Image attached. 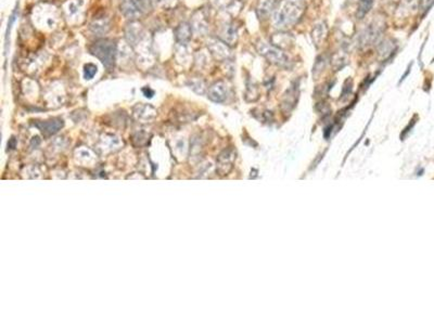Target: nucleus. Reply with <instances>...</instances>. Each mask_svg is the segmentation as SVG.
<instances>
[{"label":"nucleus","mask_w":434,"mask_h":325,"mask_svg":"<svg viewBox=\"0 0 434 325\" xmlns=\"http://www.w3.org/2000/svg\"><path fill=\"white\" fill-rule=\"evenodd\" d=\"M189 86H190V88H191L194 92L199 93V94H203V93H205V91H206V86H205V83H204L203 80L199 79V78H192V79L189 82Z\"/></svg>","instance_id":"6ab92c4d"},{"label":"nucleus","mask_w":434,"mask_h":325,"mask_svg":"<svg viewBox=\"0 0 434 325\" xmlns=\"http://www.w3.org/2000/svg\"><path fill=\"white\" fill-rule=\"evenodd\" d=\"M207 47H209L211 53L219 60L227 59L230 54L228 46L224 42L217 40V39H211L209 44H207Z\"/></svg>","instance_id":"9b49d317"},{"label":"nucleus","mask_w":434,"mask_h":325,"mask_svg":"<svg viewBox=\"0 0 434 325\" xmlns=\"http://www.w3.org/2000/svg\"><path fill=\"white\" fill-rule=\"evenodd\" d=\"M383 26L384 25L380 24L379 22H373L369 26L366 27L361 35L362 45L368 46L378 42L383 33Z\"/></svg>","instance_id":"39448f33"},{"label":"nucleus","mask_w":434,"mask_h":325,"mask_svg":"<svg viewBox=\"0 0 434 325\" xmlns=\"http://www.w3.org/2000/svg\"><path fill=\"white\" fill-rule=\"evenodd\" d=\"M126 39L131 46H137L141 43L145 36L144 27L138 22H131L126 27Z\"/></svg>","instance_id":"6e6552de"},{"label":"nucleus","mask_w":434,"mask_h":325,"mask_svg":"<svg viewBox=\"0 0 434 325\" xmlns=\"http://www.w3.org/2000/svg\"><path fill=\"white\" fill-rule=\"evenodd\" d=\"M280 4L281 0H260L257 7L258 16L261 20H266L277 11Z\"/></svg>","instance_id":"423d86ee"},{"label":"nucleus","mask_w":434,"mask_h":325,"mask_svg":"<svg viewBox=\"0 0 434 325\" xmlns=\"http://www.w3.org/2000/svg\"><path fill=\"white\" fill-rule=\"evenodd\" d=\"M192 33V26L186 22L179 24L175 30V36L177 42L181 45H186L190 40Z\"/></svg>","instance_id":"f8f14e48"},{"label":"nucleus","mask_w":434,"mask_h":325,"mask_svg":"<svg viewBox=\"0 0 434 325\" xmlns=\"http://www.w3.org/2000/svg\"><path fill=\"white\" fill-rule=\"evenodd\" d=\"M221 35H222V39L225 44L232 46L237 43L238 31H237V27H235L233 24H226L223 28Z\"/></svg>","instance_id":"ddd939ff"},{"label":"nucleus","mask_w":434,"mask_h":325,"mask_svg":"<svg viewBox=\"0 0 434 325\" xmlns=\"http://www.w3.org/2000/svg\"><path fill=\"white\" fill-rule=\"evenodd\" d=\"M121 11L128 18H136L141 13L131 0H123Z\"/></svg>","instance_id":"2eb2a0df"},{"label":"nucleus","mask_w":434,"mask_h":325,"mask_svg":"<svg viewBox=\"0 0 434 325\" xmlns=\"http://www.w3.org/2000/svg\"><path fill=\"white\" fill-rule=\"evenodd\" d=\"M131 2L134 3V5L137 7V9L141 13H147L151 10V8H152L150 0H131Z\"/></svg>","instance_id":"aec40b11"},{"label":"nucleus","mask_w":434,"mask_h":325,"mask_svg":"<svg viewBox=\"0 0 434 325\" xmlns=\"http://www.w3.org/2000/svg\"><path fill=\"white\" fill-rule=\"evenodd\" d=\"M80 6L78 4L75 2V0H69V2L65 4V11L68 12L69 15H73L75 13H77L80 10Z\"/></svg>","instance_id":"5701e85b"},{"label":"nucleus","mask_w":434,"mask_h":325,"mask_svg":"<svg viewBox=\"0 0 434 325\" xmlns=\"http://www.w3.org/2000/svg\"><path fill=\"white\" fill-rule=\"evenodd\" d=\"M110 28V23L107 18H97L90 24V30L95 34H106Z\"/></svg>","instance_id":"dca6fc26"},{"label":"nucleus","mask_w":434,"mask_h":325,"mask_svg":"<svg viewBox=\"0 0 434 325\" xmlns=\"http://www.w3.org/2000/svg\"><path fill=\"white\" fill-rule=\"evenodd\" d=\"M157 115V111L149 104H137L134 108V117L140 123L152 121Z\"/></svg>","instance_id":"0eeeda50"},{"label":"nucleus","mask_w":434,"mask_h":325,"mask_svg":"<svg viewBox=\"0 0 434 325\" xmlns=\"http://www.w3.org/2000/svg\"><path fill=\"white\" fill-rule=\"evenodd\" d=\"M35 126L38 128L45 136L49 137V136L54 135V133H56L62 128L63 121L60 118H52V119H49V120L36 121Z\"/></svg>","instance_id":"1a4fd4ad"},{"label":"nucleus","mask_w":434,"mask_h":325,"mask_svg":"<svg viewBox=\"0 0 434 325\" xmlns=\"http://www.w3.org/2000/svg\"><path fill=\"white\" fill-rule=\"evenodd\" d=\"M199 16L196 14L193 16V21H192V28L194 30L195 33L198 34H205L207 32V23L205 22V18L204 16L199 12L198 13Z\"/></svg>","instance_id":"a211bd4d"},{"label":"nucleus","mask_w":434,"mask_h":325,"mask_svg":"<svg viewBox=\"0 0 434 325\" xmlns=\"http://www.w3.org/2000/svg\"><path fill=\"white\" fill-rule=\"evenodd\" d=\"M98 69L95 64L92 63H88V64H85L84 66V77L85 79H91L95 77V75L97 74Z\"/></svg>","instance_id":"412c9836"},{"label":"nucleus","mask_w":434,"mask_h":325,"mask_svg":"<svg viewBox=\"0 0 434 325\" xmlns=\"http://www.w3.org/2000/svg\"><path fill=\"white\" fill-rule=\"evenodd\" d=\"M289 94L285 95V100H284V107H288V110L290 111L292 108L294 107L295 101H297V97H295V91L294 89H290L288 91Z\"/></svg>","instance_id":"4be33fe9"},{"label":"nucleus","mask_w":434,"mask_h":325,"mask_svg":"<svg viewBox=\"0 0 434 325\" xmlns=\"http://www.w3.org/2000/svg\"><path fill=\"white\" fill-rule=\"evenodd\" d=\"M372 5H373V0H358L357 11H356L357 18H360V20L364 18L371 10Z\"/></svg>","instance_id":"f3484780"},{"label":"nucleus","mask_w":434,"mask_h":325,"mask_svg":"<svg viewBox=\"0 0 434 325\" xmlns=\"http://www.w3.org/2000/svg\"><path fill=\"white\" fill-rule=\"evenodd\" d=\"M143 92H144V94L146 95L147 98H152V97H153V94H154V91H153V90H151L149 87H148V88H144V89H143Z\"/></svg>","instance_id":"b1692460"},{"label":"nucleus","mask_w":434,"mask_h":325,"mask_svg":"<svg viewBox=\"0 0 434 325\" xmlns=\"http://www.w3.org/2000/svg\"><path fill=\"white\" fill-rule=\"evenodd\" d=\"M328 34V28L326 26V24L322 23V24H318L314 27L313 33H312V37H313V42L314 45L316 47H320L323 45V43L325 42L326 37Z\"/></svg>","instance_id":"4468645a"},{"label":"nucleus","mask_w":434,"mask_h":325,"mask_svg":"<svg viewBox=\"0 0 434 325\" xmlns=\"http://www.w3.org/2000/svg\"><path fill=\"white\" fill-rule=\"evenodd\" d=\"M227 93H228L227 85H226L224 82H217L213 84L209 88V91H207L210 100L216 103H223L226 100V98H227Z\"/></svg>","instance_id":"9d476101"},{"label":"nucleus","mask_w":434,"mask_h":325,"mask_svg":"<svg viewBox=\"0 0 434 325\" xmlns=\"http://www.w3.org/2000/svg\"><path fill=\"white\" fill-rule=\"evenodd\" d=\"M223 2H224V0H213V3L215 5H221Z\"/></svg>","instance_id":"393cba45"},{"label":"nucleus","mask_w":434,"mask_h":325,"mask_svg":"<svg viewBox=\"0 0 434 325\" xmlns=\"http://www.w3.org/2000/svg\"><path fill=\"white\" fill-rule=\"evenodd\" d=\"M258 50L260 54H262L264 58L268 60L270 63L278 65L280 68H288L289 66L290 61L287 54L277 46L267 44L265 42H261L258 45Z\"/></svg>","instance_id":"7ed1b4c3"},{"label":"nucleus","mask_w":434,"mask_h":325,"mask_svg":"<svg viewBox=\"0 0 434 325\" xmlns=\"http://www.w3.org/2000/svg\"><path fill=\"white\" fill-rule=\"evenodd\" d=\"M89 51L92 55H95L101 63L106 66L107 70L112 71L114 68L116 61V45L110 39H101L96 42L90 48Z\"/></svg>","instance_id":"f03ea898"},{"label":"nucleus","mask_w":434,"mask_h":325,"mask_svg":"<svg viewBox=\"0 0 434 325\" xmlns=\"http://www.w3.org/2000/svg\"><path fill=\"white\" fill-rule=\"evenodd\" d=\"M305 4L302 0H285L272 15V24L279 30L293 26L303 15Z\"/></svg>","instance_id":"f257e3e1"},{"label":"nucleus","mask_w":434,"mask_h":325,"mask_svg":"<svg viewBox=\"0 0 434 325\" xmlns=\"http://www.w3.org/2000/svg\"><path fill=\"white\" fill-rule=\"evenodd\" d=\"M235 159V152L233 149L224 150L217 157V173L222 176L228 175L232 169Z\"/></svg>","instance_id":"20e7f679"}]
</instances>
